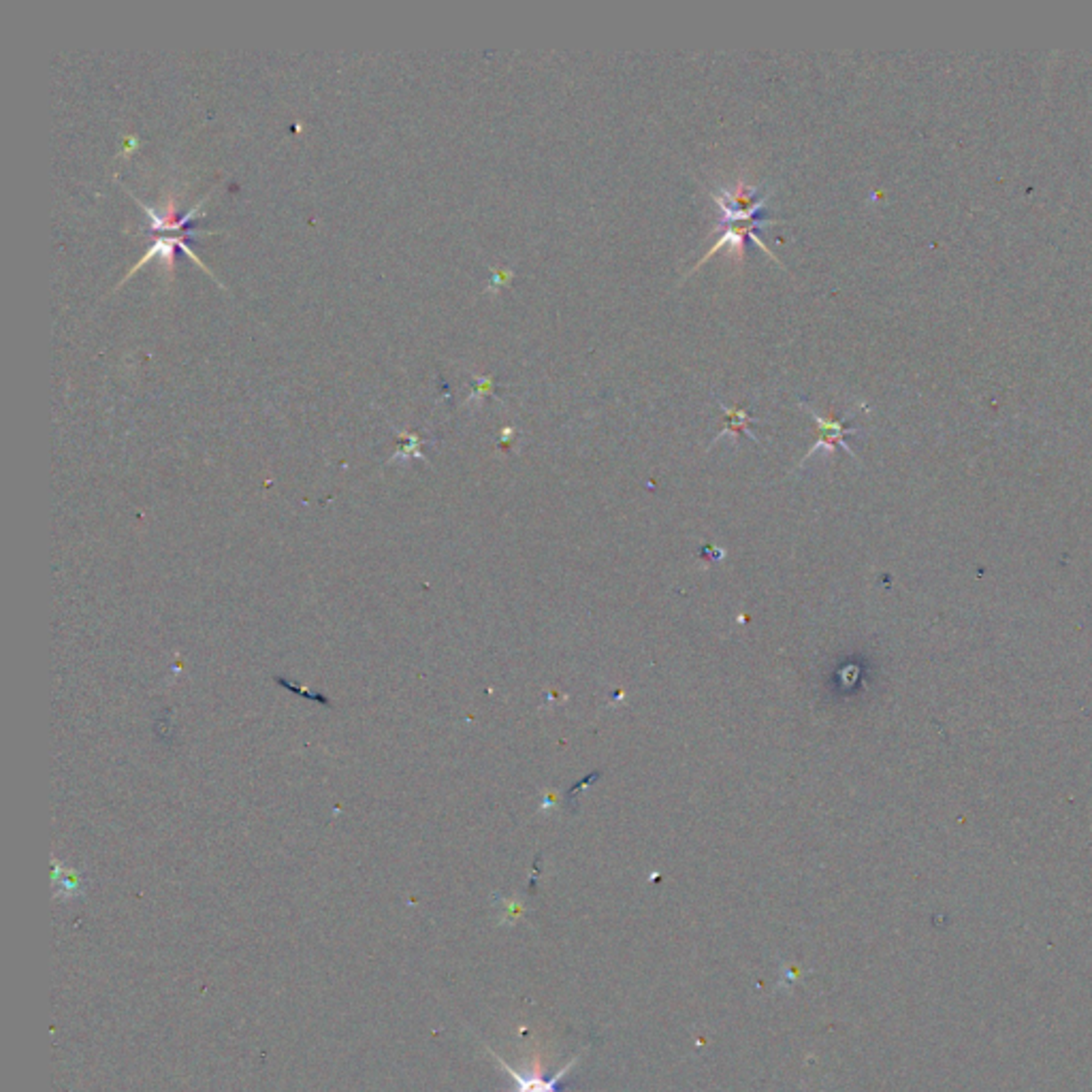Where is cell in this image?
Returning a JSON list of instances; mask_svg holds the SVG:
<instances>
[{
	"label": "cell",
	"instance_id": "cell-1",
	"mask_svg": "<svg viewBox=\"0 0 1092 1092\" xmlns=\"http://www.w3.org/2000/svg\"><path fill=\"white\" fill-rule=\"evenodd\" d=\"M800 405H803V408L807 410L811 416H813L815 423H818V431H819L818 442H815V444L809 448V452H807V455H804L803 461H800V468H803L804 463H807L809 459L815 455V452L821 451V448H824V451H828V455H832L835 446H841L843 451L847 452V455L856 457V455H853V451L850 448V444H847V440H845V437L850 436V434H856V429H853V427H847L845 420H835V419H826V416H819L813 408H811L809 403L800 402Z\"/></svg>",
	"mask_w": 1092,
	"mask_h": 1092
},
{
	"label": "cell",
	"instance_id": "cell-2",
	"mask_svg": "<svg viewBox=\"0 0 1092 1092\" xmlns=\"http://www.w3.org/2000/svg\"><path fill=\"white\" fill-rule=\"evenodd\" d=\"M493 1056H495V1061L501 1064V1069H506V1072L510 1073V1078L515 1080V1092H561L559 1088H557V1084L561 1082V1078H564V1075L570 1072L576 1063V1061L567 1063L559 1073H555L553 1078L544 1080L536 1067L532 1069V1073H518L510 1067V1064L504 1063V1058H500L497 1054H493Z\"/></svg>",
	"mask_w": 1092,
	"mask_h": 1092
},
{
	"label": "cell",
	"instance_id": "cell-3",
	"mask_svg": "<svg viewBox=\"0 0 1092 1092\" xmlns=\"http://www.w3.org/2000/svg\"><path fill=\"white\" fill-rule=\"evenodd\" d=\"M719 408H721L723 414H726V427H723L721 434H719L715 440H713V444H717V442L721 440V437H726V436H740V434H745L747 437H751V440H754V442H758V437L751 434V427L749 425L754 423V419H751L747 410L728 408V405L723 403V402H719Z\"/></svg>",
	"mask_w": 1092,
	"mask_h": 1092
},
{
	"label": "cell",
	"instance_id": "cell-4",
	"mask_svg": "<svg viewBox=\"0 0 1092 1092\" xmlns=\"http://www.w3.org/2000/svg\"><path fill=\"white\" fill-rule=\"evenodd\" d=\"M512 269L508 267H491V282H489V290L491 293H497L500 289H504V286L512 280Z\"/></svg>",
	"mask_w": 1092,
	"mask_h": 1092
},
{
	"label": "cell",
	"instance_id": "cell-5",
	"mask_svg": "<svg viewBox=\"0 0 1092 1092\" xmlns=\"http://www.w3.org/2000/svg\"><path fill=\"white\" fill-rule=\"evenodd\" d=\"M491 393H493V380L486 376H476V388L468 397V403L474 402V399L485 397V395H491Z\"/></svg>",
	"mask_w": 1092,
	"mask_h": 1092
},
{
	"label": "cell",
	"instance_id": "cell-6",
	"mask_svg": "<svg viewBox=\"0 0 1092 1092\" xmlns=\"http://www.w3.org/2000/svg\"><path fill=\"white\" fill-rule=\"evenodd\" d=\"M134 145H137V137H126V142H124V150H122V154H124V156H126V154H131Z\"/></svg>",
	"mask_w": 1092,
	"mask_h": 1092
},
{
	"label": "cell",
	"instance_id": "cell-7",
	"mask_svg": "<svg viewBox=\"0 0 1092 1092\" xmlns=\"http://www.w3.org/2000/svg\"><path fill=\"white\" fill-rule=\"evenodd\" d=\"M512 436H515V431H512V429H510V427H506V429H504V431H501V440H510V437H512Z\"/></svg>",
	"mask_w": 1092,
	"mask_h": 1092
}]
</instances>
